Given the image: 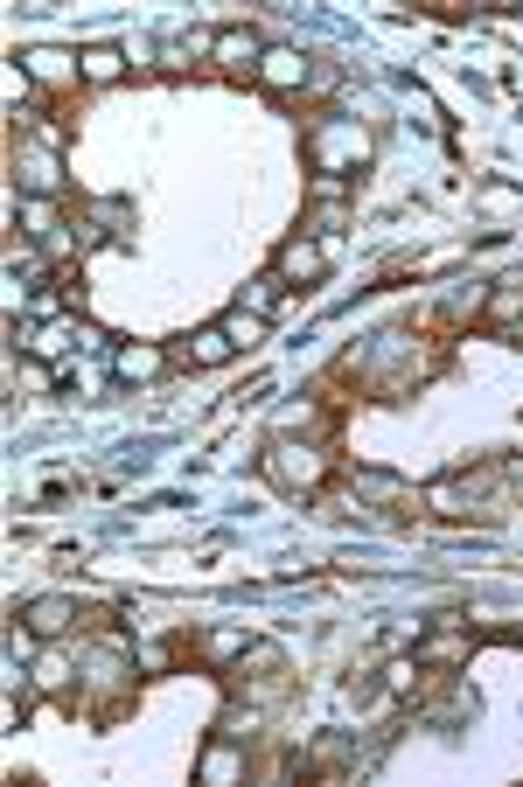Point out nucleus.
Returning a JSON list of instances; mask_svg holds the SVG:
<instances>
[{"mask_svg":"<svg viewBox=\"0 0 523 787\" xmlns=\"http://www.w3.org/2000/svg\"><path fill=\"white\" fill-rule=\"evenodd\" d=\"M258 475H266L273 488L286 495H307L328 481V454H314V446H294V439H273L266 454H258Z\"/></svg>","mask_w":523,"mask_h":787,"instance_id":"obj_1","label":"nucleus"},{"mask_svg":"<svg viewBox=\"0 0 523 787\" xmlns=\"http://www.w3.org/2000/svg\"><path fill=\"white\" fill-rule=\"evenodd\" d=\"M70 349V328H42L36 335V356H63Z\"/></svg>","mask_w":523,"mask_h":787,"instance_id":"obj_21","label":"nucleus"},{"mask_svg":"<svg viewBox=\"0 0 523 787\" xmlns=\"http://www.w3.org/2000/svg\"><path fill=\"white\" fill-rule=\"evenodd\" d=\"M21 223H29V238H42V245H57L63 238V223H57V202L49 196H21V209H14Z\"/></svg>","mask_w":523,"mask_h":787,"instance_id":"obj_12","label":"nucleus"},{"mask_svg":"<svg viewBox=\"0 0 523 787\" xmlns=\"http://www.w3.org/2000/svg\"><path fill=\"white\" fill-rule=\"evenodd\" d=\"M230 774H245V759L230 753V731H224V746H217V753L203 759V780H230Z\"/></svg>","mask_w":523,"mask_h":787,"instance_id":"obj_19","label":"nucleus"},{"mask_svg":"<svg viewBox=\"0 0 523 787\" xmlns=\"http://www.w3.org/2000/svg\"><path fill=\"white\" fill-rule=\"evenodd\" d=\"M279 279H322L328 272V245H307V238H294L279 251V266H273Z\"/></svg>","mask_w":523,"mask_h":787,"instance_id":"obj_9","label":"nucleus"},{"mask_svg":"<svg viewBox=\"0 0 523 787\" xmlns=\"http://www.w3.org/2000/svg\"><path fill=\"white\" fill-rule=\"evenodd\" d=\"M203 655H209V663H230V655H245V635H209Z\"/></svg>","mask_w":523,"mask_h":787,"instance_id":"obj_20","label":"nucleus"},{"mask_svg":"<svg viewBox=\"0 0 523 787\" xmlns=\"http://www.w3.org/2000/svg\"><path fill=\"white\" fill-rule=\"evenodd\" d=\"M224 335H230V342H238V349H251L258 335H266V321H258V313H245V307H238V313H224Z\"/></svg>","mask_w":523,"mask_h":787,"instance_id":"obj_17","label":"nucleus"},{"mask_svg":"<svg viewBox=\"0 0 523 787\" xmlns=\"http://www.w3.org/2000/svg\"><path fill=\"white\" fill-rule=\"evenodd\" d=\"M36 684H42V690H63V684H70V655H63V648H49L42 663H36Z\"/></svg>","mask_w":523,"mask_h":787,"instance_id":"obj_18","label":"nucleus"},{"mask_svg":"<svg viewBox=\"0 0 523 787\" xmlns=\"http://www.w3.org/2000/svg\"><path fill=\"white\" fill-rule=\"evenodd\" d=\"M258 84H266V91H279V98H286V91H300V84H314V63L300 57V49H286V42H279V49H266V57H258Z\"/></svg>","mask_w":523,"mask_h":787,"instance_id":"obj_4","label":"nucleus"},{"mask_svg":"<svg viewBox=\"0 0 523 787\" xmlns=\"http://www.w3.org/2000/svg\"><path fill=\"white\" fill-rule=\"evenodd\" d=\"M209 57H217L224 70H251V77H258V57H266V49H258L251 29H224L217 42H209Z\"/></svg>","mask_w":523,"mask_h":787,"instance_id":"obj_8","label":"nucleus"},{"mask_svg":"<svg viewBox=\"0 0 523 787\" xmlns=\"http://www.w3.org/2000/svg\"><path fill=\"white\" fill-rule=\"evenodd\" d=\"M168 362H175L168 349H154V342H134V349H119V377H126V383H154V377L168 370Z\"/></svg>","mask_w":523,"mask_h":787,"instance_id":"obj_10","label":"nucleus"},{"mask_svg":"<svg viewBox=\"0 0 523 787\" xmlns=\"http://www.w3.org/2000/svg\"><path fill=\"white\" fill-rule=\"evenodd\" d=\"M516 321H523V286L510 279V286L489 293V328H516Z\"/></svg>","mask_w":523,"mask_h":787,"instance_id":"obj_15","label":"nucleus"},{"mask_svg":"<svg viewBox=\"0 0 523 787\" xmlns=\"http://www.w3.org/2000/svg\"><path fill=\"white\" fill-rule=\"evenodd\" d=\"M21 70H29L36 84H49V91H57V84H77V77H85V63H77L70 49H29V57H21Z\"/></svg>","mask_w":523,"mask_h":787,"instance_id":"obj_7","label":"nucleus"},{"mask_svg":"<svg viewBox=\"0 0 523 787\" xmlns=\"http://www.w3.org/2000/svg\"><path fill=\"white\" fill-rule=\"evenodd\" d=\"M467 655H475V635H461V627L412 641V663H418V669H454V663H467Z\"/></svg>","mask_w":523,"mask_h":787,"instance_id":"obj_5","label":"nucleus"},{"mask_svg":"<svg viewBox=\"0 0 523 787\" xmlns=\"http://www.w3.org/2000/svg\"><path fill=\"white\" fill-rule=\"evenodd\" d=\"M70 620H77V607H70L63 592H49V599H36V607H29V627H36L42 641H57V635H63Z\"/></svg>","mask_w":523,"mask_h":787,"instance_id":"obj_11","label":"nucleus"},{"mask_svg":"<svg viewBox=\"0 0 523 787\" xmlns=\"http://www.w3.org/2000/svg\"><path fill=\"white\" fill-rule=\"evenodd\" d=\"M175 356L189 362V370H217V362H230V356H238V342H230V335H224V321H217V328H196V335H189V342H181Z\"/></svg>","mask_w":523,"mask_h":787,"instance_id":"obj_6","label":"nucleus"},{"mask_svg":"<svg viewBox=\"0 0 523 787\" xmlns=\"http://www.w3.org/2000/svg\"><path fill=\"white\" fill-rule=\"evenodd\" d=\"M14 175L29 181V196L63 189V175H57V133H36L29 147H21V153H14Z\"/></svg>","mask_w":523,"mask_h":787,"instance_id":"obj_3","label":"nucleus"},{"mask_svg":"<svg viewBox=\"0 0 523 787\" xmlns=\"http://www.w3.org/2000/svg\"><path fill=\"white\" fill-rule=\"evenodd\" d=\"M77 63H85V84H119V77H126V57H119L112 42L85 49V57H77Z\"/></svg>","mask_w":523,"mask_h":787,"instance_id":"obj_13","label":"nucleus"},{"mask_svg":"<svg viewBox=\"0 0 523 787\" xmlns=\"http://www.w3.org/2000/svg\"><path fill=\"white\" fill-rule=\"evenodd\" d=\"M349 488H356V495H371V502H398V495H405V481L371 475V467H363V475H349Z\"/></svg>","mask_w":523,"mask_h":787,"instance_id":"obj_16","label":"nucleus"},{"mask_svg":"<svg viewBox=\"0 0 523 787\" xmlns=\"http://www.w3.org/2000/svg\"><path fill=\"white\" fill-rule=\"evenodd\" d=\"M307 153H314V168H322V181H335L343 168L371 161V133L349 126V119H328V126H314V133H307Z\"/></svg>","mask_w":523,"mask_h":787,"instance_id":"obj_2","label":"nucleus"},{"mask_svg":"<svg viewBox=\"0 0 523 787\" xmlns=\"http://www.w3.org/2000/svg\"><path fill=\"white\" fill-rule=\"evenodd\" d=\"M279 293H286V279H279V272H258V279L245 286V313L273 321V313H279Z\"/></svg>","mask_w":523,"mask_h":787,"instance_id":"obj_14","label":"nucleus"}]
</instances>
